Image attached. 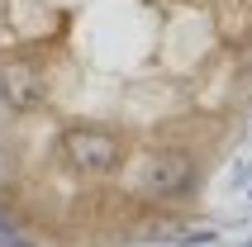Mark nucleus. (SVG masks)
I'll use <instances>...</instances> for the list:
<instances>
[{
    "mask_svg": "<svg viewBox=\"0 0 252 247\" xmlns=\"http://www.w3.org/2000/svg\"><path fill=\"white\" fill-rule=\"evenodd\" d=\"M48 95H53V81H48L43 62H33V57H14V62L0 67V100H5L14 114L43 110Z\"/></svg>",
    "mask_w": 252,
    "mask_h": 247,
    "instance_id": "obj_3",
    "label": "nucleus"
},
{
    "mask_svg": "<svg viewBox=\"0 0 252 247\" xmlns=\"http://www.w3.org/2000/svg\"><path fill=\"white\" fill-rule=\"evenodd\" d=\"M0 14H5V0H0Z\"/></svg>",
    "mask_w": 252,
    "mask_h": 247,
    "instance_id": "obj_4",
    "label": "nucleus"
},
{
    "mask_svg": "<svg viewBox=\"0 0 252 247\" xmlns=\"http://www.w3.org/2000/svg\"><path fill=\"white\" fill-rule=\"evenodd\" d=\"M128 185L143 200H181L195 185V157L181 152V148H157V152H148V157L133 162Z\"/></svg>",
    "mask_w": 252,
    "mask_h": 247,
    "instance_id": "obj_1",
    "label": "nucleus"
},
{
    "mask_svg": "<svg viewBox=\"0 0 252 247\" xmlns=\"http://www.w3.org/2000/svg\"><path fill=\"white\" fill-rule=\"evenodd\" d=\"M62 157L76 171H114L124 162V143H119V133L100 128V124H71L62 133Z\"/></svg>",
    "mask_w": 252,
    "mask_h": 247,
    "instance_id": "obj_2",
    "label": "nucleus"
}]
</instances>
